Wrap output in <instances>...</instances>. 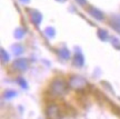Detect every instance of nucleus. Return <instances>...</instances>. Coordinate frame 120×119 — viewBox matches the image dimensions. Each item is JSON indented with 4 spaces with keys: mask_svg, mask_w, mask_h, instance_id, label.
Segmentation results:
<instances>
[{
    "mask_svg": "<svg viewBox=\"0 0 120 119\" xmlns=\"http://www.w3.org/2000/svg\"><path fill=\"white\" fill-rule=\"evenodd\" d=\"M69 85L61 78H56L49 86V94L53 97H61L68 92Z\"/></svg>",
    "mask_w": 120,
    "mask_h": 119,
    "instance_id": "1",
    "label": "nucleus"
},
{
    "mask_svg": "<svg viewBox=\"0 0 120 119\" xmlns=\"http://www.w3.org/2000/svg\"><path fill=\"white\" fill-rule=\"evenodd\" d=\"M64 108L56 104V102H51L50 105H48L46 108V117L47 119H61L64 116Z\"/></svg>",
    "mask_w": 120,
    "mask_h": 119,
    "instance_id": "2",
    "label": "nucleus"
},
{
    "mask_svg": "<svg viewBox=\"0 0 120 119\" xmlns=\"http://www.w3.org/2000/svg\"><path fill=\"white\" fill-rule=\"evenodd\" d=\"M68 85L69 87H71L72 89L77 90V91H82L88 86V84H87V80L85 78L77 76V75H73V76H71L69 78Z\"/></svg>",
    "mask_w": 120,
    "mask_h": 119,
    "instance_id": "3",
    "label": "nucleus"
},
{
    "mask_svg": "<svg viewBox=\"0 0 120 119\" xmlns=\"http://www.w3.org/2000/svg\"><path fill=\"white\" fill-rule=\"evenodd\" d=\"M13 68L18 71H26L28 69V60L25 58H18L13 61Z\"/></svg>",
    "mask_w": 120,
    "mask_h": 119,
    "instance_id": "4",
    "label": "nucleus"
},
{
    "mask_svg": "<svg viewBox=\"0 0 120 119\" xmlns=\"http://www.w3.org/2000/svg\"><path fill=\"white\" fill-rule=\"evenodd\" d=\"M87 11H88V13H89L91 17H94V19H97V20H103V19H105L103 12H101L99 9L94 8L92 6H89V7L87 8Z\"/></svg>",
    "mask_w": 120,
    "mask_h": 119,
    "instance_id": "5",
    "label": "nucleus"
},
{
    "mask_svg": "<svg viewBox=\"0 0 120 119\" xmlns=\"http://www.w3.org/2000/svg\"><path fill=\"white\" fill-rule=\"evenodd\" d=\"M29 15H30V19H31L32 23H34L36 26L41 23V21H42V15L39 11H37V10H30Z\"/></svg>",
    "mask_w": 120,
    "mask_h": 119,
    "instance_id": "6",
    "label": "nucleus"
},
{
    "mask_svg": "<svg viewBox=\"0 0 120 119\" xmlns=\"http://www.w3.org/2000/svg\"><path fill=\"white\" fill-rule=\"evenodd\" d=\"M85 64V58H83V56L79 52V54H76L75 57H73V65L76 66V67H82Z\"/></svg>",
    "mask_w": 120,
    "mask_h": 119,
    "instance_id": "7",
    "label": "nucleus"
},
{
    "mask_svg": "<svg viewBox=\"0 0 120 119\" xmlns=\"http://www.w3.org/2000/svg\"><path fill=\"white\" fill-rule=\"evenodd\" d=\"M110 26L116 30L117 32H119L120 34V17H118V16L112 17L111 18V22H110Z\"/></svg>",
    "mask_w": 120,
    "mask_h": 119,
    "instance_id": "8",
    "label": "nucleus"
},
{
    "mask_svg": "<svg viewBox=\"0 0 120 119\" xmlns=\"http://www.w3.org/2000/svg\"><path fill=\"white\" fill-rule=\"evenodd\" d=\"M58 55H59V57L61 58V59L68 60L69 58H70V51H69L66 47H62L58 50Z\"/></svg>",
    "mask_w": 120,
    "mask_h": 119,
    "instance_id": "9",
    "label": "nucleus"
},
{
    "mask_svg": "<svg viewBox=\"0 0 120 119\" xmlns=\"http://www.w3.org/2000/svg\"><path fill=\"white\" fill-rule=\"evenodd\" d=\"M26 34V31L23 28H18V29L15 30V38L16 39H21L23 38V36Z\"/></svg>",
    "mask_w": 120,
    "mask_h": 119,
    "instance_id": "10",
    "label": "nucleus"
},
{
    "mask_svg": "<svg viewBox=\"0 0 120 119\" xmlns=\"http://www.w3.org/2000/svg\"><path fill=\"white\" fill-rule=\"evenodd\" d=\"M97 35H98V37L100 38V40H107V38L109 37L107 30H105V29H99Z\"/></svg>",
    "mask_w": 120,
    "mask_h": 119,
    "instance_id": "11",
    "label": "nucleus"
},
{
    "mask_svg": "<svg viewBox=\"0 0 120 119\" xmlns=\"http://www.w3.org/2000/svg\"><path fill=\"white\" fill-rule=\"evenodd\" d=\"M0 54H1V61L6 64V62H8L9 61V54L7 51L4 50V48H1V50H0Z\"/></svg>",
    "mask_w": 120,
    "mask_h": 119,
    "instance_id": "12",
    "label": "nucleus"
},
{
    "mask_svg": "<svg viewBox=\"0 0 120 119\" xmlns=\"http://www.w3.org/2000/svg\"><path fill=\"white\" fill-rule=\"evenodd\" d=\"M45 34H46V36H47L48 38H52V37H55L56 31H55V29L52 27H49V28H47V29L45 30Z\"/></svg>",
    "mask_w": 120,
    "mask_h": 119,
    "instance_id": "13",
    "label": "nucleus"
},
{
    "mask_svg": "<svg viewBox=\"0 0 120 119\" xmlns=\"http://www.w3.org/2000/svg\"><path fill=\"white\" fill-rule=\"evenodd\" d=\"M23 52V47L20 46V45H16L15 47H13V54L16 56H20Z\"/></svg>",
    "mask_w": 120,
    "mask_h": 119,
    "instance_id": "14",
    "label": "nucleus"
},
{
    "mask_svg": "<svg viewBox=\"0 0 120 119\" xmlns=\"http://www.w3.org/2000/svg\"><path fill=\"white\" fill-rule=\"evenodd\" d=\"M16 96V91H12V90H9V91H6V94H4V98H12Z\"/></svg>",
    "mask_w": 120,
    "mask_h": 119,
    "instance_id": "15",
    "label": "nucleus"
},
{
    "mask_svg": "<svg viewBox=\"0 0 120 119\" xmlns=\"http://www.w3.org/2000/svg\"><path fill=\"white\" fill-rule=\"evenodd\" d=\"M18 82H19V85L21 86L22 88H27V84H26V80H23L22 78H19V79H18Z\"/></svg>",
    "mask_w": 120,
    "mask_h": 119,
    "instance_id": "16",
    "label": "nucleus"
},
{
    "mask_svg": "<svg viewBox=\"0 0 120 119\" xmlns=\"http://www.w3.org/2000/svg\"><path fill=\"white\" fill-rule=\"evenodd\" d=\"M77 2L79 4H81V6H85L87 4V0H77Z\"/></svg>",
    "mask_w": 120,
    "mask_h": 119,
    "instance_id": "17",
    "label": "nucleus"
},
{
    "mask_svg": "<svg viewBox=\"0 0 120 119\" xmlns=\"http://www.w3.org/2000/svg\"><path fill=\"white\" fill-rule=\"evenodd\" d=\"M20 2H22V4H29L30 0H19Z\"/></svg>",
    "mask_w": 120,
    "mask_h": 119,
    "instance_id": "18",
    "label": "nucleus"
},
{
    "mask_svg": "<svg viewBox=\"0 0 120 119\" xmlns=\"http://www.w3.org/2000/svg\"><path fill=\"white\" fill-rule=\"evenodd\" d=\"M57 1H59V2H64V1H66V0H57Z\"/></svg>",
    "mask_w": 120,
    "mask_h": 119,
    "instance_id": "19",
    "label": "nucleus"
}]
</instances>
